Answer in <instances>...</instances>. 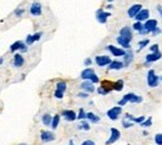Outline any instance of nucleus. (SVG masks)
Wrapping results in <instances>:
<instances>
[{"mask_svg": "<svg viewBox=\"0 0 162 145\" xmlns=\"http://www.w3.org/2000/svg\"><path fill=\"white\" fill-rule=\"evenodd\" d=\"M107 50H110L111 54L115 55V57H124V55L126 54V51L124 49H120V48H116L114 45H109L107 46Z\"/></svg>", "mask_w": 162, "mask_h": 145, "instance_id": "nucleus-16", "label": "nucleus"}, {"mask_svg": "<svg viewBox=\"0 0 162 145\" xmlns=\"http://www.w3.org/2000/svg\"><path fill=\"white\" fill-rule=\"evenodd\" d=\"M19 145H27V144H24V143H21V144H19Z\"/></svg>", "mask_w": 162, "mask_h": 145, "instance_id": "nucleus-47", "label": "nucleus"}, {"mask_svg": "<svg viewBox=\"0 0 162 145\" xmlns=\"http://www.w3.org/2000/svg\"><path fill=\"white\" fill-rule=\"evenodd\" d=\"M70 145H74V144H72V143H71V144H70Z\"/></svg>", "mask_w": 162, "mask_h": 145, "instance_id": "nucleus-49", "label": "nucleus"}, {"mask_svg": "<svg viewBox=\"0 0 162 145\" xmlns=\"http://www.w3.org/2000/svg\"><path fill=\"white\" fill-rule=\"evenodd\" d=\"M124 58H125V63H124V65L125 66H129V64L132 61V59H133V54H132V51H127L125 55H124Z\"/></svg>", "mask_w": 162, "mask_h": 145, "instance_id": "nucleus-22", "label": "nucleus"}, {"mask_svg": "<svg viewBox=\"0 0 162 145\" xmlns=\"http://www.w3.org/2000/svg\"><path fill=\"white\" fill-rule=\"evenodd\" d=\"M149 16H150V11L149 10H147V9H141L135 18H136L137 22H144V20H149Z\"/></svg>", "mask_w": 162, "mask_h": 145, "instance_id": "nucleus-15", "label": "nucleus"}, {"mask_svg": "<svg viewBox=\"0 0 162 145\" xmlns=\"http://www.w3.org/2000/svg\"><path fill=\"white\" fill-rule=\"evenodd\" d=\"M111 135L109 138V140L106 141V145H111V144H114L116 143L118 139H120V136H121V133H120V130L116 129V128H111Z\"/></svg>", "mask_w": 162, "mask_h": 145, "instance_id": "nucleus-5", "label": "nucleus"}, {"mask_svg": "<svg viewBox=\"0 0 162 145\" xmlns=\"http://www.w3.org/2000/svg\"><path fill=\"white\" fill-rule=\"evenodd\" d=\"M133 29H135V30H137L138 33H141V31H142L144 30V24H141V22H136L135 24H133Z\"/></svg>", "mask_w": 162, "mask_h": 145, "instance_id": "nucleus-28", "label": "nucleus"}, {"mask_svg": "<svg viewBox=\"0 0 162 145\" xmlns=\"http://www.w3.org/2000/svg\"><path fill=\"white\" fill-rule=\"evenodd\" d=\"M157 10H158V13L161 14V16H162V5H158V6H157Z\"/></svg>", "mask_w": 162, "mask_h": 145, "instance_id": "nucleus-45", "label": "nucleus"}, {"mask_svg": "<svg viewBox=\"0 0 162 145\" xmlns=\"http://www.w3.org/2000/svg\"><path fill=\"white\" fill-rule=\"evenodd\" d=\"M40 138H41V141L43 143H49V141L55 140V134L53 132H41Z\"/></svg>", "mask_w": 162, "mask_h": 145, "instance_id": "nucleus-12", "label": "nucleus"}, {"mask_svg": "<svg viewBox=\"0 0 162 145\" xmlns=\"http://www.w3.org/2000/svg\"><path fill=\"white\" fill-rule=\"evenodd\" d=\"M152 33H153V35H157V34H160V33H161V29H158V28H156V29H155Z\"/></svg>", "mask_w": 162, "mask_h": 145, "instance_id": "nucleus-44", "label": "nucleus"}, {"mask_svg": "<svg viewBox=\"0 0 162 145\" xmlns=\"http://www.w3.org/2000/svg\"><path fill=\"white\" fill-rule=\"evenodd\" d=\"M125 65L122 61H111V63L109 64V69L110 70H120V69H122Z\"/></svg>", "mask_w": 162, "mask_h": 145, "instance_id": "nucleus-20", "label": "nucleus"}, {"mask_svg": "<svg viewBox=\"0 0 162 145\" xmlns=\"http://www.w3.org/2000/svg\"><path fill=\"white\" fill-rule=\"evenodd\" d=\"M55 98H58V99H62V98H64V93H61V91H58V90H56L55 91Z\"/></svg>", "mask_w": 162, "mask_h": 145, "instance_id": "nucleus-38", "label": "nucleus"}, {"mask_svg": "<svg viewBox=\"0 0 162 145\" xmlns=\"http://www.w3.org/2000/svg\"><path fill=\"white\" fill-rule=\"evenodd\" d=\"M151 51H152V53H155V51H158V45H157V44L152 45V46H151Z\"/></svg>", "mask_w": 162, "mask_h": 145, "instance_id": "nucleus-42", "label": "nucleus"}, {"mask_svg": "<svg viewBox=\"0 0 162 145\" xmlns=\"http://www.w3.org/2000/svg\"><path fill=\"white\" fill-rule=\"evenodd\" d=\"M43 124L45 126H50L51 125V120H53V118H51V115L50 114H44L43 115Z\"/></svg>", "mask_w": 162, "mask_h": 145, "instance_id": "nucleus-23", "label": "nucleus"}, {"mask_svg": "<svg viewBox=\"0 0 162 145\" xmlns=\"http://www.w3.org/2000/svg\"><path fill=\"white\" fill-rule=\"evenodd\" d=\"M120 35L126 38V39H129L130 41L132 40V30L130 29L129 26H124L121 30H120Z\"/></svg>", "mask_w": 162, "mask_h": 145, "instance_id": "nucleus-19", "label": "nucleus"}, {"mask_svg": "<svg viewBox=\"0 0 162 145\" xmlns=\"http://www.w3.org/2000/svg\"><path fill=\"white\" fill-rule=\"evenodd\" d=\"M81 145H95V143L92 140H85Z\"/></svg>", "mask_w": 162, "mask_h": 145, "instance_id": "nucleus-41", "label": "nucleus"}, {"mask_svg": "<svg viewBox=\"0 0 162 145\" xmlns=\"http://www.w3.org/2000/svg\"><path fill=\"white\" fill-rule=\"evenodd\" d=\"M66 83L65 81H59L58 84H56V90L58 91H61V93H65V90H66Z\"/></svg>", "mask_w": 162, "mask_h": 145, "instance_id": "nucleus-25", "label": "nucleus"}, {"mask_svg": "<svg viewBox=\"0 0 162 145\" xmlns=\"http://www.w3.org/2000/svg\"><path fill=\"white\" fill-rule=\"evenodd\" d=\"M97 93H98V94H101V95H106V94H109V93H107L106 90H105V89H104L102 86H100V88L97 89Z\"/></svg>", "mask_w": 162, "mask_h": 145, "instance_id": "nucleus-39", "label": "nucleus"}, {"mask_svg": "<svg viewBox=\"0 0 162 145\" xmlns=\"http://www.w3.org/2000/svg\"><path fill=\"white\" fill-rule=\"evenodd\" d=\"M161 58H162V54L160 51H155V53H151L149 55H146V61L147 63H152V61H157Z\"/></svg>", "mask_w": 162, "mask_h": 145, "instance_id": "nucleus-18", "label": "nucleus"}, {"mask_svg": "<svg viewBox=\"0 0 162 145\" xmlns=\"http://www.w3.org/2000/svg\"><path fill=\"white\" fill-rule=\"evenodd\" d=\"M80 86H81L82 90H85L86 93H92V91H95L94 83H91L90 80H85V81H84Z\"/></svg>", "mask_w": 162, "mask_h": 145, "instance_id": "nucleus-17", "label": "nucleus"}, {"mask_svg": "<svg viewBox=\"0 0 162 145\" xmlns=\"http://www.w3.org/2000/svg\"><path fill=\"white\" fill-rule=\"evenodd\" d=\"M122 89H124V80H117L116 83H114V90L121 91Z\"/></svg>", "mask_w": 162, "mask_h": 145, "instance_id": "nucleus-26", "label": "nucleus"}, {"mask_svg": "<svg viewBox=\"0 0 162 145\" xmlns=\"http://www.w3.org/2000/svg\"><path fill=\"white\" fill-rule=\"evenodd\" d=\"M147 84H149V86H151V88H155V86L158 85V77L155 74L153 70H150L149 73H147Z\"/></svg>", "mask_w": 162, "mask_h": 145, "instance_id": "nucleus-4", "label": "nucleus"}, {"mask_svg": "<svg viewBox=\"0 0 162 145\" xmlns=\"http://www.w3.org/2000/svg\"><path fill=\"white\" fill-rule=\"evenodd\" d=\"M3 63H4V59H3V58H0V65H3Z\"/></svg>", "mask_w": 162, "mask_h": 145, "instance_id": "nucleus-46", "label": "nucleus"}, {"mask_svg": "<svg viewBox=\"0 0 162 145\" xmlns=\"http://www.w3.org/2000/svg\"><path fill=\"white\" fill-rule=\"evenodd\" d=\"M91 63H92V60H91L90 58H86V59H85V61H84V64H85L86 66H89V65H91Z\"/></svg>", "mask_w": 162, "mask_h": 145, "instance_id": "nucleus-40", "label": "nucleus"}, {"mask_svg": "<svg viewBox=\"0 0 162 145\" xmlns=\"http://www.w3.org/2000/svg\"><path fill=\"white\" fill-rule=\"evenodd\" d=\"M110 15H111L110 13L104 11L102 9H98V10L96 11V19H97V22L101 23V24H106L107 19L110 18Z\"/></svg>", "mask_w": 162, "mask_h": 145, "instance_id": "nucleus-6", "label": "nucleus"}, {"mask_svg": "<svg viewBox=\"0 0 162 145\" xmlns=\"http://www.w3.org/2000/svg\"><path fill=\"white\" fill-rule=\"evenodd\" d=\"M161 80H162V77H161Z\"/></svg>", "mask_w": 162, "mask_h": 145, "instance_id": "nucleus-50", "label": "nucleus"}, {"mask_svg": "<svg viewBox=\"0 0 162 145\" xmlns=\"http://www.w3.org/2000/svg\"><path fill=\"white\" fill-rule=\"evenodd\" d=\"M86 119H89L91 123H98L100 121V118L97 115H95L94 113H86Z\"/></svg>", "mask_w": 162, "mask_h": 145, "instance_id": "nucleus-24", "label": "nucleus"}, {"mask_svg": "<svg viewBox=\"0 0 162 145\" xmlns=\"http://www.w3.org/2000/svg\"><path fill=\"white\" fill-rule=\"evenodd\" d=\"M79 129H84V130H90V124L87 121H82L80 125H79Z\"/></svg>", "mask_w": 162, "mask_h": 145, "instance_id": "nucleus-31", "label": "nucleus"}, {"mask_svg": "<svg viewBox=\"0 0 162 145\" xmlns=\"http://www.w3.org/2000/svg\"><path fill=\"white\" fill-rule=\"evenodd\" d=\"M155 141H156L157 145H162V134H157L155 136Z\"/></svg>", "mask_w": 162, "mask_h": 145, "instance_id": "nucleus-35", "label": "nucleus"}, {"mask_svg": "<svg viewBox=\"0 0 162 145\" xmlns=\"http://www.w3.org/2000/svg\"><path fill=\"white\" fill-rule=\"evenodd\" d=\"M80 77L84 80H90L91 83H94V84L98 83V77L96 75L94 69H91V68H87V69H85V70H82Z\"/></svg>", "mask_w": 162, "mask_h": 145, "instance_id": "nucleus-2", "label": "nucleus"}, {"mask_svg": "<svg viewBox=\"0 0 162 145\" xmlns=\"http://www.w3.org/2000/svg\"><path fill=\"white\" fill-rule=\"evenodd\" d=\"M25 13V10L23 9V8H19V9H16L15 11H14V14L18 16V18H20V16H23V14Z\"/></svg>", "mask_w": 162, "mask_h": 145, "instance_id": "nucleus-34", "label": "nucleus"}, {"mask_svg": "<svg viewBox=\"0 0 162 145\" xmlns=\"http://www.w3.org/2000/svg\"><path fill=\"white\" fill-rule=\"evenodd\" d=\"M133 125V124L131 123V121H127V119H125L124 121H122V126L124 128H131Z\"/></svg>", "mask_w": 162, "mask_h": 145, "instance_id": "nucleus-36", "label": "nucleus"}, {"mask_svg": "<svg viewBox=\"0 0 162 145\" xmlns=\"http://www.w3.org/2000/svg\"><path fill=\"white\" fill-rule=\"evenodd\" d=\"M34 43H35V41H34L33 35H27V36H26V40H25V44H26V45H33Z\"/></svg>", "mask_w": 162, "mask_h": 145, "instance_id": "nucleus-33", "label": "nucleus"}, {"mask_svg": "<svg viewBox=\"0 0 162 145\" xmlns=\"http://www.w3.org/2000/svg\"><path fill=\"white\" fill-rule=\"evenodd\" d=\"M95 61H96V64L98 66H106L111 63V59L110 57H107V55H97V57L95 58Z\"/></svg>", "mask_w": 162, "mask_h": 145, "instance_id": "nucleus-9", "label": "nucleus"}, {"mask_svg": "<svg viewBox=\"0 0 162 145\" xmlns=\"http://www.w3.org/2000/svg\"><path fill=\"white\" fill-rule=\"evenodd\" d=\"M41 35H43V33H35L34 35H33V38H34V41H38V40H40Z\"/></svg>", "mask_w": 162, "mask_h": 145, "instance_id": "nucleus-37", "label": "nucleus"}, {"mask_svg": "<svg viewBox=\"0 0 162 145\" xmlns=\"http://www.w3.org/2000/svg\"><path fill=\"white\" fill-rule=\"evenodd\" d=\"M43 13V8H41L40 3H33L30 6V14L33 16H40Z\"/></svg>", "mask_w": 162, "mask_h": 145, "instance_id": "nucleus-10", "label": "nucleus"}, {"mask_svg": "<svg viewBox=\"0 0 162 145\" xmlns=\"http://www.w3.org/2000/svg\"><path fill=\"white\" fill-rule=\"evenodd\" d=\"M122 113V109L121 106H114V108H111L110 110H107V118L111 119V120H117L118 119V116L121 115Z\"/></svg>", "mask_w": 162, "mask_h": 145, "instance_id": "nucleus-3", "label": "nucleus"}, {"mask_svg": "<svg viewBox=\"0 0 162 145\" xmlns=\"http://www.w3.org/2000/svg\"><path fill=\"white\" fill-rule=\"evenodd\" d=\"M107 1H110V3H111V1H112V0H107Z\"/></svg>", "mask_w": 162, "mask_h": 145, "instance_id": "nucleus-48", "label": "nucleus"}, {"mask_svg": "<svg viewBox=\"0 0 162 145\" xmlns=\"http://www.w3.org/2000/svg\"><path fill=\"white\" fill-rule=\"evenodd\" d=\"M61 115L64 116L67 121H74L77 118V114L74 112V110H64V112L61 113Z\"/></svg>", "mask_w": 162, "mask_h": 145, "instance_id": "nucleus-13", "label": "nucleus"}, {"mask_svg": "<svg viewBox=\"0 0 162 145\" xmlns=\"http://www.w3.org/2000/svg\"><path fill=\"white\" fill-rule=\"evenodd\" d=\"M151 125H152V118H151V116L147 120H144L142 123H141V126H142V128H149Z\"/></svg>", "mask_w": 162, "mask_h": 145, "instance_id": "nucleus-29", "label": "nucleus"}, {"mask_svg": "<svg viewBox=\"0 0 162 145\" xmlns=\"http://www.w3.org/2000/svg\"><path fill=\"white\" fill-rule=\"evenodd\" d=\"M59 123H60V115H55L54 118H53V120H51V128L53 129H56L59 126Z\"/></svg>", "mask_w": 162, "mask_h": 145, "instance_id": "nucleus-27", "label": "nucleus"}, {"mask_svg": "<svg viewBox=\"0 0 162 145\" xmlns=\"http://www.w3.org/2000/svg\"><path fill=\"white\" fill-rule=\"evenodd\" d=\"M77 96H79V98H89V94L87 93H80Z\"/></svg>", "mask_w": 162, "mask_h": 145, "instance_id": "nucleus-43", "label": "nucleus"}, {"mask_svg": "<svg viewBox=\"0 0 162 145\" xmlns=\"http://www.w3.org/2000/svg\"><path fill=\"white\" fill-rule=\"evenodd\" d=\"M149 43H150V40L149 39H145V40H141L140 41V43H138V50H142L144 49V48L145 46H147V45H149Z\"/></svg>", "mask_w": 162, "mask_h": 145, "instance_id": "nucleus-30", "label": "nucleus"}, {"mask_svg": "<svg viewBox=\"0 0 162 145\" xmlns=\"http://www.w3.org/2000/svg\"><path fill=\"white\" fill-rule=\"evenodd\" d=\"M141 9H142V5H141V4H135V5H132L131 8L129 9V11H127L129 18H135Z\"/></svg>", "mask_w": 162, "mask_h": 145, "instance_id": "nucleus-14", "label": "nucleus"}, {"mask_svg": "<svg viewBox=\"0 0 162 145\" xmlns=\"http://www.w3.org/2000/svg\"><path fill=\"white\" fill-rule=\"evenodd\" d=\"M85 118H86V113L84 112V109L81 108V109H80V112H79V115H77V118H76V119L82 120V119H85Z\"/></svg>", "mask_w": 162, "mask_h": 145, "instance_id": "nucleus-32", "label": "nucleus"}, {"mask_svg": "<svg viewBox=\"0 0 162 145\" xmlns=\"http://www.w3.org/2000/svg\"><path fill=\"white\" fill-rule=\"evenodd\" d=\"M117 43L122 48H125V49H130V40L129 39H126V38L120 35V36H117Z\"/></svg>", "mask_w": 162, "mask_h": 145, "instance_id": "nucleus-21", "label": "nucleus"}, {"mask_svg": "<svg viewBox=\"0 0 162 145\" xmlns=\"http://www.w3.org/2000/svg\"><path fill=\"white\" fill-rule=\"evenodd\" d=\"M16 50H21V51H27V45L24 43V41H15L14 44L10 45V51L15 53Z\"/></svg>", "mask_w": 162, "mask_h": 145, "instance_id": "nucleus-7", "label": "nucleus"}, {"mask_svg": "<svg viewBox=\"0 0 162 145\" xmlns=\"http://www.w3.org/2000/svg\"><path fill=\"white\" fill-rule=\"evenodd\" d=\"M156 28H157V20H155V19L146 20V23L144 24V30L146 33H152Z\"/></svg>", "mask_w": 162, "mask_h": 145, "instance_id": "nucleus-8", "label": "nucleus"}, {"mask_svg": "<svg viewBox=\"0 0 162 145\" xmlns=\"http://www.w3.org/2000/svg\"><path fill=\"white\" fill-rule=\"evenodd\" d=\"M141 101H142V98H141L140 95H136L133 93H129V94L124 95V98L118 101V106H124V105L127 104V103H141Z\"/></svg>", "mask_w": 162, "mask_h": 145, "instance_id": "nucleus-1", "label": "nucleus"}, {"mask_svg": "<svg viewBox=\"0 0 162 145\" xmlns=\"http://www.w3.org/2000/svg\"><path fill=\"white\" fill-rule=\"evenodd\" d=\"M25 63V59L21 54L19 53H15V55H14V60H13V65L15 68H21Z\"/></svg>", "mask_w": 162, "mask_h": 145, "instance_id": "nucleus-11", "label": "nucleus"}]
</instances>
